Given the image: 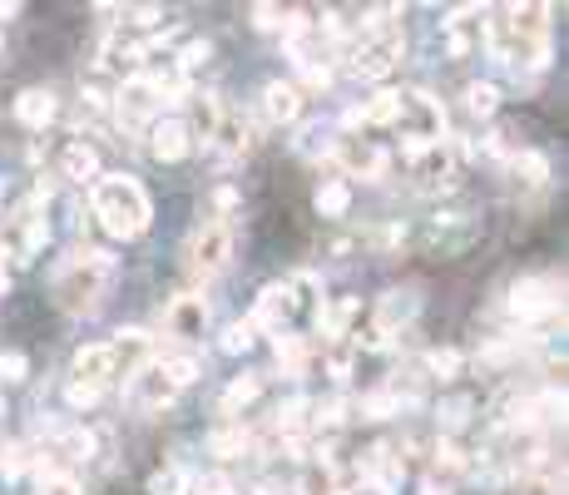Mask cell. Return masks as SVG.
<instances>
[{
  "label": "cell",
  "mask_w": 569,
  "mask_h": 495,
  "mask_svg": "<svg viewBox=\"0 0 569 495\" xmlns=\"http://www.w3.org/2000/svg\"><path fill=\"white\" fill-rule=\"evenodd\" d=\"M485 50L510 70H545L549 65V5L485 11Z\"/></svg>",
  "instance_id": "cell-1"
},
{
  "label": "cell",
  "mask_w": 569,
  "mask_h": 495,
  "mask_svg": "<svg viewBox=\"0 0 569 495\" xmlns=\"http://www.w3.org/2000/svg\"><path fill=\"white\" fill-rule=\"evenodd\" d=\"M89 208L105 224L109 238H144L154 224V204L144 194V183L130 179V173H105L89 189Z\"/></svg>",
  "instance_id": "cell-2"
},
{
  "label": "cell",
  "mask_w": 569,
  "mask_h": 495,
  "mask_svg": "<svg viewBox=\"0 0 569 495\" xmlns=\"http://www.w3.org/2000/svg\"><path fill=\"white\" fill-rule=\"evenodd\" d=\"M397 15H401L397 5L372 11L362 21V31H356V40L347 45V70H352L356 80H387L391 70L401 65V55H407V35H401Z\"/></svg>",
  "instance_id": "cell-3"
},
{
  "label": "cell",
  "mask_w": 569,
  "mask_h": 495,
  "mask_svg": "<svg viewBox=\"0 0 569 495\" xmlns=\"http://www.w3.org/2000/svg\"><path fill=\"white\" fill-rule=\"evenodd\" d=\"M109 282H114V253H105V247H75L65 258V268L55 273V302L65 313L85 317L105 302Z\"/></svg>",
  "instance_id": "cell-4"
},
{
  "label": "cell",
  "mask_w": 569,
  "mask_h": 495,
  "mask_svg": "<svg viewBox=\"0 0 569 495\" xmlns=\"http://www.w3.org/2000/svg\"><path fill=\"white\" fill-rule=\"evenodd\" d=\"M397 119H391V134L401 140V154L416 159L431 144L446 140V109L426 95V89H397Z\"/></svg>",
  "instance_id": "cell-5"
},
{
  "label": "cell",
  "mask_w": 569,
  "mask_h": 495,
  "mask_svg": "<svg viewBox=\"0 0 569 495\" xmlns=\"http://www.w3.org/2000/svg\"><path fill=\"white\" fill-rule=\"evenodd\" d=\"M505 307H510L516 323H555V317H565V282H559L555 273H545V278H520L516 288H510V298H505Z\"/></svg>",
  "instance_id": "cell-6"
},
{
  "label": "cell",
  "mask_w": 569,
  "mask_h": 495,
  "mask_svg": "<svg viewBox=\"0 0 569 495\" xmlns=\"http://www.w3.org/2000/svg\"><path fill=\"white\" fill-rule=\"evenodd\" d=\"M109 109H114V119H119V130H144V124H154V114H159V95H154V85H149V75H130V80H119V89L109 95Z\"/></svg>",
  "instance_id": "cell-7"
},
{
  "label": "cell",
  "mask_w": 569,
  "mask_h": 495,
  "mask_svg": "<svg viewBox=\"0 0 569 495\" xmlns=\"http://www.w3.org/2000/svg\"><path fill=\"white\" fill-rule=\"evenodd\" d=\"M228 263H233V228H228L223 218L198 224L194 238H189V268L204 273V278H214V273H223Z\"/></svg>",
  "instance_id": "cell-8"
},
{
  "label": "cell",
  "mask_w": 569,
  "mask_h": 495,
  "mask_svg": "<svg viewBox=\"0 0 569 495\" xmlns=\"http://www.w3.org/2000/svg\"><path fill=\"white\" fill-rule=\"evenodd\" d=\"M471 149V144H431L426 154L411 159V183H416L421 194H440V189H456V159Z\"/></svg>",
  "instance_id": "cell-9"
},
{
  "label": "cell",
  "mask_w": 569,
  "mask_h": 495,
  "mask_svg": "<svg viewBox=\"0 0 569 495\" xmlns=\"http://www.w3.org/2000/svg\"><path fill=\"white\" fill-rule=\"evenodd\" d=\"M327 159H332L337 169L347 173V179H387V169H391L387 149H376L372 140H352V134H342V140H332V149H327Z\"/></svg>",
  "instance_id": "cell-10"
},
{
  "label": "cell",
  "mask_w": 569,
  "mask_h": 495,
  "mask_svg": "<svg viewBox=\"0 0 569 495\" xmlns=\"http://www.w3.org/2000/svg\"><path fill=\"white\" fill-rule=\"evenodd\" d=\"M298 313V288H292V282H268V288L258 292V302H253V317H247V323H253V333H282V327H288V317Z\"/></svg>",
  "instance_id": "cell-11"
},
{
  "label": "cell",
  "mask_w": 569,
  "mask_h": 495,
  "mask_svg": "<svg viewBox=\"0 0 569 495\" xmlns=\"http://www.w3.org/2000/svg\"><path fill=\"white\" fill-rule=\"evenodd\" d=\"M416 313H421V298L411 288H391L387 298L376 302V317H372V333L387 342V337H397L401 327H411L416 323Z\"/></svg>",
  "instance_id": "cell-12"
},
{
  "label": "cell",
  "mask_w": 569,
  "mask_h": 495,
  "mask_svg": "<svg viewBox=\"0 0 569 495\" xmlns=\"http://www.w3.org/2000/svg\"><path fill=\"white\" fill-rule=\"evenodd\" d=\"M204 323H208V302L198 298V292H179V298L164 307V327H169V337H179V342H198V337H204Z\"/></svg>",
  "instance_id": "cell-13"
},
{
  "label": "cell",
  "mask_w": 569,
  "mask_h": 495,
  "mask_svg": "<svg viewBox=\"0 0 569 495\" xmlns=\"http://www.w3.org/2000/svg\"><path fill=\"white\" fill-rule=\"evenodd\" d=\"M446 50H451L456 60L485 50V11L481 5H461V11H451V21H446Z\"/></svg>",
  "instance_id": "cell-14"
},
{
  "label": "cell",
  "mask_w": 569,
  "mask_h": 495,
  "mask_svg": "<svg viewBox=\"0 0 569 495\" xmlns=\"http://www.w3.org/2000/svg\"><path fill=\"white\" fill-rule=\"evenodd\" d=\"M189 149H194L189 119L169 114V119H154V124H149V154H154L159 164H179V159H189Z\"/></svg>",
  "instance_id": "cell-15"
},
{
  "label": "cell",
  "mask_w": 569,
  "mask_h": 495,
  "mask_svg": "<svg viewBox=\"0 0 569 495\" xmlns=\"http://www.w3.org/2000/svg\"><path fill=\"white\" fill-rule=\"evenodd\" d=\"M124 397L134 401V407H144V411H164L173 397H179V387H173L169 377H164V366L159 362H144L140 372L130 377V391Z\"/></svg>",
  "instance_id": "cell-16"
},
{
  "label": "cell",
  "mask_w": 569,
  "mask_h": 495,
  "mask_svg": "<svg viewBox=\"0 0 569 495\" xmlns=\"http://www.w3.org/2000/svg\"><path fill=\"white\" fill-rule=\"evenodd\" d=\"M401 471H407V466H401V456L391 451L387 442H376L372 451H366V461H362V481L372 485L376 495H391L401 485Z\"/></svg>",
  "instance_id": "cell-17"
},
{
  "label": "cell",
  "mask_w": 569,
  "mask_h": 495,
  "mask_svg": "<svg viewBox=\"0 0 569 495\" xmlns=\"http://www.w3.org/2000/svg\"><path fill=\"white\" fill-rule=\"evenodd\" d=\"M208 140L218 144V154H228V159H238V154H247L253 149V124H247L238 109H228L223 105V119H218V130L208 134Z\"/></svg>",
  "instance_id": "cell-18"
},
{
  "label": "cell",
  "mask_w": 569,
  "mask_h": 495,
  "mask_svg": "<svg viewBox=\"0 0 569 495\" xmlns=\"http://www.w3.org/2000/svg\"><path fill=\"white\" fill-rule=\"evenodd\" d=\"M471 238H475L471 214H436L431 218V243H436L440 253H456V247H465Z\"/></svg>",
  "instance_id": "cell-19"
},
{
  "label": "cell",
  "mask_w": 569,
  "mask_h": 495,
  "mask_svg": "<svg viewBox=\"0 0 569 495\" xmlns=\"http://www.w3.org/2000/svg\"><path fill=\"white\" fill-rule=\"evenodd\" d=\"M263 114H268L273 124H292V119L302 114V89L288 85V80H273V85L263 89Z\"/></svg>",
  "instance_id": "cell-20"
},
{
  "label": "cell",
  "mask_w": 569,
  "mask_h": 495,
  "mask_svg": "<svg viewBox=\"0 0 569 495\" xmlns=\"http://www.w3.org/2000/svg\"><path fill=\"white\" fill-rule=\"evenodd\" d=\"M258 397H263V377H258V372H243V377H233V382L223 387V397H218V416L233 421L238 411H247Z\"/></svg>",
  "instance_id": "cell-21"
},
{
  "label": "cell",
  "mask_w": 569,
  "mask_h": 495,
  "mask_svg": "<svg viewBox=\"0 0 569 495\" xmlns=\"http://www.w3.org/2000/svg\"><path fill=\"white\" fill-rule=\"evenodd\" d=\"M356 313H362V298H337L327 302V307H317V327H323V337H352V323Z\"/></svg>",
  "instance_id": "cell-22"
},
{
  "label": "cell",
  "mask_w": 569,
  "mask_h": 495,
  "mask_svg": "<svg viewBox=\"0 0 569 495\" xmlns=\"http://www.w3.org/2000/svg\"><path fill=\"white\" fill-rule=\"evenodd\" d=\"M397 89H376L366 105H352L356 109V130H391V119H397Z\"/></svg>",
  "instance_id": "cell-23"
},
{
  "label": "cell",
  "mask_w": 569,
  "mask_h": 495,
  "mask_svg": "<svg viewBox=\"0 0 569 495\" xmlns=\"http://www.w3.org/2000/svg\"><path fill=\"white\" fill-rule=\"evenodd\" d=\"M15 119H21L25 130H45L55 119V95L50 89H21L15 95Z\"/></svg>",
  "instance_id": "cell-24"
},
{
  "label": "cell",
  "mask_w": 569,
  "mask_h": 495,
  "mask_svg": "<svg viewBox=\"0 0 569 495\" xmlns=\"http://www.w3.org/2000/svg\"><path fill=\"white\" fill-rule=\"evenodd\" d=\"M60 173H65V179H75V183L99 179V154H95V144L70 140L65 154H60Z\"/></svg>",
  "instance_id": "cell-25"
},
{
  "label": "cell",
  "mask_w": 569,
  "mask_h": 495,
  "mask_svg": "<svg viewBox=\"0 0 569 495\" xmlns=\"http://www.w3.org/2000/svg\"><path fill=\"white\" fill-rule=\"evenodd\" d=\"M247 446H253V431H247L243 421H228V426H218L214 436H208V456H218V461H238Z\"/></svg>",
  "instance_id": "cell-26"
},
{
  "label": "cell",
  "mask_w": 569,
  "mask_h": 495,
  "mask_svg": "<svg viewBox=\"0 0 569 495\" xmlns=\"http://www.w3.org/2000/svg\"><path fill=\"white\" fill-rule=\"evenodd\" d=\"M273 352H278V366H282V377H302L312 362V347L307 337L298 333H278V342H273Z\"/></svg>",
  "instance_id": "cell-27"
},
{
  "label": "cell",
  "mask_w": 569,
  "mask_h": 495,
  "mask_svg": "<svg viewBox=\"0 0 569 495\" xmlns=\"http://www.w3.org/2000/svg\"><path fill=\"white\" fill-rule=\"evenodd\" d=\"M471 416H475V397H440L436 401V421H440V436H461L465 426H471Z\"/></svg>",
  "instance_id": "cell-28"
},
{
  "label": "cell",
  "mask_w": 569,
  "mask_h": 495,
  "mask_svg": "<svg viewBox=\"0 0 569 495\" xmlns=\"http://www.w3.org/2000/svg\"><path fill=\"white\" fill-rule=\"evenodd\" d=\"M312 208L323 218H347V208H352V189H347V179H327L317 194H312Z\"/></svg>",
  "instance_id": "cell-29"
},
{
  "label": "cell",
  "mask_w": 569,
  "mask_h": 495,
  "mask_svg": "<svg viewBox=\"0 0 569 495\" xmlns=\"http://www.w3.org/2000/svg\"><path fill=\"white\" fill-rule=\"evenodd\" d=\"M189 105H194V124H189V134H214L218 130V119H223V95H214V89H208V95H189Z\"/></svg>",
  "instance_id": "cell-30"
},
{
  "label": "cell",
  "mask_w": 569,
  "mask_h": 495,
  "mask_svg": "<svg viewBox=\"0 0 569 495\" xmlns=\"http://www.w3.org/2000/svg\"><path fill=\"white\" fill-rule=\"evenodd\" d=\"M510 169H516V179L525 183V189H545L549 183V159L535 149H516L510 154Z\"/></svg>",
  "instance_id": "cell-31"
},
{
  "label": "cell",
  "mask_w": 569,
  "mask_h": 495,
  "mask_svg": "<svg viewBox=\"0 0 569 495\" xmlns=\"http://www.w3.org/2000/svg\"><path fill=\"white\" fill-rule=\"evenodd\" d=\"M55 456H65V461H89V456H95V431L65 426L60 436H55Z\"/></svg>",
  "instance_id": "cell-32"
},
{
  "label": "cell",
  "mask_w": 569,
  "mask_h": 495,
  "mask_svg": "<svg viewBox=\"0 0 569 495\" xmlns=\"http://www.w3.org/2000/svg\"><path fill=\"white\" fill-rule=\"evenodd\" d=\"M332 491H337V471H332V461H327V456H317V461L302 471L298 495H332Z\"/></svg>",
  "instance_id": "cell-33"
},
{
  "label": "cell",
  "mask_w": 569,
  "mask_h": 495,
  "mask_svg": "<svg viewBox=\"0 0 569 495\" xmlns=\"http://www.w3.org/2000/svg\"><path fill=\"white\" fill-rule=\"evenodd\" d=\"M431 456H436V471H446V475H465V471H471V451H465L456 436H440Z\"/></svg>",
  "instance_id": "cell-34"
},
{
  "label": "cell",
  "mask_w": 569,
  "mask_h": 495,
  "mask_svg": "<svg viewBox=\"0 0 569 495\" xmlns=\"http://www.w3.org/2000/svg\"><path fill=\"white\" fill-rule=\"evenodd\" d=\"M208 55H214V45H208V40H189V45H183V50H173V55H169V65L179 70L183 80H194L198 70L208 65Z\"/></svg>",
  "instance_id": "cell-35"
},
{
  "label": "cell",
  "mask_w": 569,
  "mask_h": 495,
  "mask_svg": "<svg viewBox=\"0 0 569 495\" xmlns=\"http://www.w3.org/2000/svg\"><path fill=\"white\" fill-rule=\"evenodd\" d=\"M461 366H465V357L456 347H431L426 352V377H436V382H456Z\"/></svg>",
  "instance_id": "cell-36"
},
{
  "label": "cell",
  "mask_w": 569,
  "mask_h": 495,
  "mask_svg": "<svg viewBox=\"0 0 569 495\" xmlns=\"http://www.w3.org/2000/svg\"><path fill=\"white\" fill-rule=\"evenodd\" d=\"M465 109L481 119H491L495 109H500V89L491 85V80H475V85H465Z\"/></svg>",
  "instance_id": "cell-37"
},
{
  "label": "cell",
  "mask_w": 569,
  "mask_h": 495,
  "mask_svg": "<svg viewBox=\"0 0 569 495\" xmlns=\"http://www.w3.org/2000/svg\"><path fill=\"white\" fill-rule=\"evenodd\" d=\"M149 495H194V481H189L183 466H164V471L149 481Z\"/></svg>",
  "instance_id": "cell-38"
},
{
  "label": "cell",
  "mask_w": 569,
  "mask_h": 495,
  "mask_svg": "<svg viewBox=\"0 0 569 495\" xmlns=\"http://www.w3.org/2000/svg\"><path fill=\"white\" fill-rule=\"evenodd\" d=\"M35 466V456H31V446L25 442H11V446H0V475L5 481H15V475H25Z\"/></svg>",
  "instance_id": "cell-39"
},
{
  "label": "cell",
  "mask_w": 569,
  "mask_h": 495,
  "mask_svg": "<svg viewBox=\"0 0 569 495\" xmlns=\"http://www.w3.org/2000/svg\"><path fill=\"white\" fill-rule=\"evenodd\" d=\"M356 411H362L366 421H387V416H401V401L391 397L387 387H382V391H372V397H362V401H356Z\"/></svg>",
  "instance_id": "cell-40"
},
{
  "label": "cell",
  "mask_w": 569,
  "mask_h": 495,
  "mask_svg": "<svg viewBox=\"0 0 569 495\" xmlns=\"http://www.w3.org/2000/svg\"><path fill=\"white\" fill-rule=\"evenodd\" d=\"M21 228H25V238H21V263H31L35 253L45 247V238H50V224H45L40 214H31V218H21Z\"/></svg>",
  "instance_id": "cell-41"
},
{
  "label": "cell",
  "mask_w": 569,
  "mask_h": 495,
  "mask_svg": "<svg viewBox=\"0 0 569 495\" xmlns=\"http://www.w3.org/2000/svg\"><path fill=\"white\" fill-rule=\"evenodd\" d=\"M164 377H169L173 382V387H194V382H198V362H194V357H164Z\"/></svg>",
  "instance_id": "cell-42"
},
{
  "label": "cell",
  "mask_w": 569,
  "mask_h": 495,
  "mask_svg": "<svg viewBox=\"0 0 569 495\" xmlns=\"http://www.w3.org/2000/svg\"><path fill=\"white\" fill-rule=\"evenodd\" d=\"M347 411H352V401H342V397H332V401H317L312 407V426H327V431H337L347 421Z\"/></svg>",
  "instance_id": "cell-43"
},
{
  "label": "cell",
  "mask_w": 569,
  "mask_h": 495,
  "mask_svg": "<svg viewBox=\"0 0 569 495\" xmlns=\"http://www.w3.org/2000/svg\"><path fill=\"white\" fill-rule=\"evenodd\" d=\"M40 495H85V491H80V481L70 471H55L50 466V471H40Z\"/></svg>",
  "instance_id": "cell-44"
},
{
  "label": "cell",
  "mask_w": 569,
  "mask_h": 495,
  "mask_svg": "<svg viewBox=\"0 0 569 495\" xmlns=\"http://www.w3.org/2000/svg\"><path fill=\"white\" fill-rule=\"evenodd\" d=\"M253 25H258V31H282V25H288V11L273 5V0H258V5H253Z\"/></svg>",
  "instance_id": "cell-45"
},
{
  "label": "cell",
  "mask_w": 569,
  "mask_h": 495,
  "mask_svg": "<svg viewBox=\"0 0 569 495\" xmlns=\"http://www.w3.org/2000/svg\"><path fill=\"white\" fill-rule=\"evenodd\" d=\"M99 397H105V387H89V382H70V387H65V401H70L75 411L99 407Z\"/></svg>",
  "instance_id": "cell-46"
},
{
  "label": "cell",
  "mask_w": 569,
  "mask_h": 495,
  "mask_svg": "<svg viewBox=\"0 0 569 495\" xmlns=\"http://www.w3.org/2000/svg\"><path fill=\"white\" fill-rule=\"evenodd\" d=\"M31 377V362L21 352H0V382H25Z\"/></svg>",
  "instance_id": "cell-47"
},
{
  "label": "cell",
  "mask_w": 569,
  "mask_h": 495,
  "mask_svg": "<svg viewBox=\"0 0 569 495\" xmlns=\"http://www.w3.org/2000/svg\"><path fill=\"white\" fill-rule=\"evenodd\" d=\"M247 347H253V323H233V327H228V333H223V352H247Z\"/></svg>",
  "instance_id": "cell-48"
},
{
  "label": "cell",
  "mask_w": 569,
  "mask_h": 495,
  "mask_svg": "<svg viewBox=\"0 0 569 495\" xmlns=\"http://www.w3.org/2000/svg\"><path fill=\"white\" fill-rule=\"evenodd\" d=\"M194 495H238V485L233 481H228V475H204V481H198V491Z\"/></svg>",
  "instance_id": "cell-49"
},
{
  "label": "cell",
  "mask_w": 569,
  "mask_h": 495,
  "mask_svg": "<svg viewBox=\"0 0 569 495\" xmlns=\"http://www.w3.org/2000/svg\"><path fill=\"white\" fill-rule=\"evenodd\" d=\"M298 75H302V85H307V89H327V85H332V70H327V65H302Z\"/></svg>",
  "instance_id": "cell-50"
},
{
  "label": "cell",
  "mask_w": 569,
  "mask_h": 495,
  "mask_svg": "<svg viewBox=\"0 0 569 495\" xmlns=\"http://www.w3.org/2000/svg\"><path fill=\"white\" fill-rule=\"evenodd\" d=\"M159 5H140V11H134V25H144V31H154V25H159Z\"/></svg>",
  "instance_id": "cell-51"
},
{
  "label": "cell",
  "mask_w": 569,
  "mask_h": 495,
  "mask_svg": "<svg viewBox=\"0 0 569 495\" xmlns=\"http://www.w3.org/2000/svg\"><path fill=\"white\" fill-rule=\"evenodd\" d=\"M421 495H451V481H446V475H426V485H421Z\"/></svg>",
  "instance_id": "cell-52"
},
{
  "label": "cell",
  "mask_w": 569,
  "mask_h": 495,
  "mask_svg": "<svg viewBox=\"0 0 569 495\" xmlns=\"http://www.w3.org/2000/svg\"><path fill=\"white\" fill-rule=\"evenodd\" d=\"M11 15H21V5H11V0H5V5H0V21H11Z\"/></svg>",
  "instance_id": "cell-53"
},
{
  "label": "cell",
  "mask_w": 569,
  "mask_h": 495,
  "mask_svg": "<svg viewBox=\"0 0 569 495\" xmlns=\"http://www.w3.org/2000/svg\"><path fill=\"white\" fill-rule=\"evenodd\" d=\"M238 495H243V491H238ZM247 495H278V491H273V485L263 481V485H253V491H247Z\"/></svg>",
  "instance_id": "cell-54"
},
{
  "label": "cell",
  "mask_w": 569,
  "mask_h": 495,
  "mask_svg": "<svg viewBox=\"0 0 569 495\" xmlns=\"http://www.w3.org/2000/svg\"><path fill=\"white\" fill-rule=\"evenodd\" d=\"M0 204H5V179H0Z\"/></svg>",
  "instance_id": "cell-55"
},
{
  "label": "cell",
  "mask_w": 569,
  "mask_h": 495,
  "mask_svg": "<svg viewBox=\"0 0 569 495\" xmlns=\"http://www.w3.org/2000/svg\"><path fill=\"white\" fill-rule=\"evenodd\" d=\"M0 50H5V35H0Z\"/></svg>",
  "instance_id": "cell-56"
},
{
  "label": "cell",
  "mask_w": 569,
  "mask_h": 495,
  "mask_svg": "<svg viewBox=\"0 0 569 495\" xmlns=\"http://www.w3.org/2000/svg\"><path fill=\"white\" fill-rule=\"evenodd\" d=\"M332 495H347V491H332Z\"/></svg>",
  "instance_id": "cell-57"
}]
</instances>
